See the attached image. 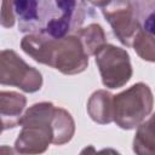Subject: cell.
Returning <instances> with one entry per match:
<instances>
[{
	"label": "cell",
	"instance_id": "6da1fadb",
	"mask_svg": "<svg viewBox=\"0 0 155 155\" xmlns=\"http://www.w3.org/2000/svg\"><path fill=\"white\" fill-rule=\"evenodd\" d=\"M18 30L62 39L75 33L86 18V2L75 0L12 1Z\"/></svg>",
	"mask_w": 155,
	"mask_h": 155
},
{
	"label": "cell",
	"instance_id": "7a4b0ae2",
	"mask_svg": "<svg viewBox=\"0 0 155 155\" xmlns=\"http://www.w3.org/2000/svg\"><path fill=\"white\" fill-rule=\"evenodd\" d=\"M21 132L15 142L19 155H40L50 144L63 145L71 140L75 122L71 114L51 102L33 104L21 119Z\"/></svg>",
	"mask_w": 155,
	"mask_h": 155
},
{
	"label": "cell",
	"instance_id": "3957f363",
	"mask_svg": "<svg viewBox=\"0 0 155 155\" xmlns=\"http://www.w3.org/2000/svg\"><path fill=\"white\" fill-rule=\"evenodd\" d=\"M21 48L35 62L48 65L64 75L80 74L88 65L90 56L75 34L62 39L28 34L22 39Z\"/></svg>",
	"mask_w": 155,
	"mask_h": 155
},
{
	"label": "cell",
	"instance_id": "277c9868",
	"mask_svg": "<svg viewBox=\"0 0 155 155\" xmlns=\"http://www.w3.org/2000/svg\"><path fill=\"white\" fill-rule=\"evenodd\" d=\"M154 107V96L144 82H137L113 97V122L122 130H132L144 122Z\"/></svg>",
	"mask_w": 155,
	"mask_h": 155
},
{
	"label": "cell",
	"instance_id": "5b68a950",
	"mask_svg": "<svg viewBox=\"0 0 155 155\" xmlns=\"http://www.w3.org/2000/svg\"><path fill=\"white\" fill-rule=\"evenodd\" d=\"M90 4L101 8L117 40L122 45L131 47L134 38L140 30L133 1H93Z\"/></svg>",
	"mask_w": 155,
	"mask_h": 155
},
{
	"label": "cell",
	"instance_id": "8992f818",
	"mask_svg": "<svg viewBox=\"0 0 155 155\" xmlns=\"http://www.w3.org/2000/svg\"><path fill=\"white\" fill-rule=\"evenodd\" d=\"M94 61L105 87L114 90L125 86L132 78L133 69L126 50L105 44L94 54Z\"/></svg>",
	"mask_w": 155,
	"mask_h": 155
},
{
	"label": "cell",
	"instance_id": "52a82bcc",
	"mask_svg": "<svg viewBox=\"0 0 155 155\" xmlns=\"http://www.w3.org/2000/svg\"><path fill=\"white\" fill-rule=\"evenodd\" d=\"M0 84L34 93L42 86V75L36 68L25 63L13 50H2L0 53Z\"/></svg>",
	"mask_w": 155,
	"mask_h": 155
},
{
	"label": "cell",
	"instance_id": "ba28073f",
	"mask_svg": "<svg viewBox=\"0 0 155 155\" xmlns=\"http://www.w3.org/2000/svg\"><path fill=\"white\" fill-rule=\"evenodd\" d=\"M27 98L15 91L0 92V116L2 131L15 128L21 124L22 113L25 108Z\"/></svg>",
	"mask_w": 155,
	"mask_h": 155
},
{
	"label": "cell",
	"instance_id": "9c48e42d",
	"mask_svg": "<svg viewBox=\"0 0 155 155\" xmlns=\"http://www.w3.org/2000/svg\"><path fill=\"white\" fill-rule=\"evenodd\" d=\"M113 97L107 90L94 91L87 101V113L90 117L101 125L113 122Z\"/></svg>",
	"mask_w": 155,
	"mask_h": 155
},
{
	"label": "cell",
	"instance_id": "30bf717a",
	"mask_svg": "<svg viewBox=\"0 0 155 155\" xmlns=\"http://www.w3.org/2000/svg\"><path fill=\"white\" fill-rule=\"evenodd\" d=\"M132 148L136 155H155V113L137 127Z\"/></svg>",
	"mask_w": 155,
	"mask_h": 155
},
{
	"label": "cell",
	"instance_id": "8fae6325",
	"mask_svg": "<svg viewBox=\"0 0 155 155\" xmlns=\"http://www.w3.org/2000/svg\"><path fill=\"white\" fill-rule=\"evenodd\" d=\"M74 34L81 40L88 56H94L97 51L107 44L104 29L98 23H91L85 28H80Z\"/></svg>",
	"mask_w": 155,
	"mask_h": 155
},
{
	"label": "cell",
	"instance_id": "7c38bea8",
	"mask_svg": "<svg viewBox=\"0 0 155 155\" xmlns=\"http://www.w3.org/2000/svg\"><path fill=\"white\" fill-rule=\"evenodd\" d=\"M140 29L155 36V1H133Z\"/></svg>",
	"mask_w": 155,
	"mask_h": 155
},
{
	"label": "cell",
	"instance_id": "4fadbf2b",
	"mask_svg": "<svg viewBox=\"0 0 155 155\" xmlns=\"http://www.w3.org/2000/svg\"><path fill=\"white\" fill-rule=\"evenodd\" d=\"M132 47L142 59L155 63V36L154 35L148 34L140 29L133 40Z\"/></svg>",
	"mask_w": 155,
	"mask_h": 155
},
{
	"label": "cell",
	"instance_id": "5bb4252c",
	"mask_svg": "<svg viewBox=\"0 0 155 155\" xmlns=\"http://www.w3.org/2000/svg\"><path fill=\"white\" fill-rule=\"evenodd\" d=\"M16 13L12 1H4L1 5V25L4 28H11L16 21Z\"/></svg>",
	"mask_w": 155,
	"mask_h": 155
},
{
	"label": "cell",
	"instance_id": "9a60e30c",
	"mask_svg": "<svg viewBox=\"0 0 155 155\" xmlns=\"http://www.w3.org/2000/svg\"><path fill=\"white\" fill-rule=\"evenodd\" d=\"M79 155H121V154L113 148H104L97 151L93 145H87L80 151Z\"/></svg>",
	"mask_w": 155,
	"mask_h": 155
},
{
	"label": "cell",
	"instance_id": "2e32d148",
	"mask_svg": "<svg viewBox=\"0 0 155 155\" xmlns=\"http://www.w3.org/2000/svg\"><path fill=\"white\" fill-rule=\"evenodd\" d=\"M16 150L7 147V145H1V151H0V155H16Z\"/></svg>",
	"mask_w": 155,
	"mask_h": 155
}]
</instances>
